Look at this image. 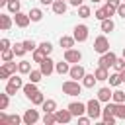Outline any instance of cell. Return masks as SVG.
Here are the masks:
<instances>
[{"label":"cell","instance_id":"obj_35","mask_svg":"<svg viewBox=\"0 0 125 125\" xmlns=\"http://www.w3.org/2000/svg\"><path fill=\"white\" fill-rule=\"evenodd\" d=\"M31 102H33L35 105H43V102H45V96H43L41 92H37L35 96H31Z\"/></svg>","mask_w":125,"mask_h":125},{"label":"cell","instance_id":"obj_15","mask_svg":"<svg viewBox=\"0 0 125 125\" xmlns=\"http://www.w3.org/2000/svg\"><path fill=\"white\" fill-rule=\"evenodd\" d=\"M111 109H113V115L117 119H125V102H113Z\"/></svg>","mask_w":125,"mask_h":125},{"label":"cell","instance_id":"obj_33","mask_svg":"<svg viewBox=\"0 0 125 125\" xmlns=\"http://www.w3.org/2000/svg\"><path fill=\"white\" fill-rule=\"evenodd\" d=\"M41 76H43L41 68H39V70H29V80H31V82H39Z\"/></svg>","mask_w":125,"mask_h":125},{"label":"cell","instance_id":"obj_14","mask_svg":"<svg viewBox=\"0 0 125 125\" xmlns=\"http://www.w3.org/2000/svg\"><path fill=\"white\" fill-rule=\"evenodd\" d=\"M39 64H41V66H39V68H41V72H43L45 76H49V74L55 70V64H57V62H55L53 59H49V57H47V59H45L43 62H39Z\"/></svg>","mask_w":125,"mask_h":125},{"label":"cell","instance_id":"obj_11","mask_svg":"<svg viewBox=\"0 0 125 125\" xmlns=\"http://www.w3.org/2000/svg\"><path fill=\"white\" fill-rule=\"evenodd\" d=\"M68 74H70V78H74V80H80V78H84V74H86V70H84V66H82V64H78V62H74V66H70V70H68Z\"/></svg>","mask_w":125,"mask_h":125},{"label":"cell","instance_id":"obj_41","mask_svg":"<svg viewBox=\"0 0 125 125\" xmlns=\"http://www.w3.org/2000/svg\"><path fill=\"white\" fill-rule=\"evenodd\" d=\"M96 18H98V20H105V18H109V16H107L105 8H98V10H96Z\"/></svg>","mask_w":125,"mask_h":125},{"label":"cell","instance_id":"obj_46","mask_svg":"<svg viewBox=\"0 0 125 125\" xmlns=\"http://www.w3.org/2000/svg\"><path fill=\"white\" fill-rule=\"evenodd\" d=\"M0 47H2V49H8V47H10V41H8V39H0Z\"/></svg>","mask_w":125,"mask_h":125},{"label":"cell","instance_id":"obj_31","mask_svg":"<svg viewBox=\"0 0 125 125\" xmlns=\"http://www.w3.org/2000/svg\"><path fill=\"white\" fill-rule=\"evenodd\" d=\"M12 49H14V53H16V57H21V55H23V53H25V51H27V49H25V45H23V43H16V45H14V47H12Z\"/></svg>","mask_w":125,"mask_h":125},{"label":"cell","instance_id":"obj_12","mask_svg":"<svg viewBox=\"0 0 125 125\" xmlns=\"http://www.w3.org/2000/svg\"><path fill=\"white\" fill-rule=\"evenodd\" d=\"M68 109H70V113H72L74 117H80V115L86 111V104H82V102H72V104H68Z\"/></svg>","mask_w":125,"mask_h":125},{"label":"cell","instance_id":"obj_47","mask_svg":"<svg viewBox=\"0 0 125 125\" xmlns=\"http://www.w3.org/2000/svg\"><path fill=\"white\" fill-rule=\"evenodd\" d=\"M107 4H111V6H115V8H117V6L121 4V0H107Z\"/></svg>","mask_w":125,"mask_h":125},{"label":"cell","instance_id":"obj_52","mask_svg":"<svg viewBox=\"0 0 125 125\" xmlns=\"http://www.w3.org/2000/svg\"><path fill=\"white\" fill-rule=\"evenodd\" d=\"M92 2H100V0H92Z\"/></svg>","mask_w":125,"mask_h":125},{"label":"cell","instance_id":"obj_16","mask_svg":"<svg viewBox=\"0 0 125 125\" xmlns=\"http://www.w3.org/2000/svg\"><path fill=\"white\" fill-rule=\"evenodd\" d=\"M37 119H39L37 109H27V111L23 113V123H25V125H33V123H37Z\"/></svg>","mask_w":125,"mask_h":125},{"label":"cell","instance_id":"obj_17","mask_svg":"<svg viewBox=\"0 0 125 125\" xmlns=\"http://www.w3.org/2000/svg\"><path fill=\"white\" fill-rule=\"evenodd\" d=\"M21 90H23V94H25L29 100H31V96H35V94L39 92V90H37V82H31V80H29L27 84H23V88H21Z\"/></svg>","mask_w":125,"mask_h":125},{"label":"cell","instance_id":"obj_13","mask_svg":"<svg viewBox=\"0 0 125 125\" xmlns=\"http://www.w3.org/2000/svg\"><path fill=\"white\" fill-rule=\"evenodd\" d=\"M55 115H57V123H68L74 115L70 113V109L66 107V109H57L55 111Z\"/></svg>","mask_w":125,"mask_h":125},{"label":"cell","instance_id":"obj_3","mask_svg":"<svg viewBox=\"0 0 125 125\" xmlns=\"http://www.w3.org/2000/svg\"><path fill=\"white\" fill-rule=\"evenodd\" d=\"M94 51L100 53V55H104V53L109 51V41H107L105 35H98V37L94 39Z\"/></svg>","mask_w":125,"mask_h":125},{"label":"cell","instance_id":"obj_38","mask_svg":"<svg viewBox=\"0 0 125 125\" xmlns=\"http://www.w3.org/2000/svg\"><path fill=\"white\" fill-rule=\"evenodd\" d=\"M78 16L80 18H88L90 16V6H78Z\"/></svg>","mask_w":125,"mask_h":125},{"label":"cell","instance_id":"obj_7","mask_svg":"<svg viewBox=\"0 0 125 125\" xmlns=\"http://www.w3.org/2000/svg\"><path fill=\"white\" fill-rule=\"evenodd\" d=\"M102 119H104L105 125H113L115 119H117V117L113 115V109H111V104H109V102H107V105L102 109Z\"/></svg>","mask_w":125,"mask_h":125},{"label":"cell","instance_id":"obj_6","mask_svg":"<svg viewBox=\"0 0 125 125\" xmlns=\"http://www.w3.org/2000/svg\"><path fill=\"white\" fill-rule=\"evenodd\" d=\"M115 61H117V57H115V53H111V51H107V53H104L100 59H98V62H100V66H105V68H109V66H113L115 64Z\"/></svg>","mask_w":125,"mask_h":125},{"label":"cell","instance_id":"obj_49","mask_svg":"<svg viewBox=\"0 0 125 125\" xmlns=\"http://www.w3.org/2000/svg\"><path fill=\"white\" fill-rule=\"evenodd\" d=\"M39 2H41V4H45V6H47V4H53V2H55V0H39Z\"/></svg>","mask_w":125,"mask_h":125},{"label":"cell","instance_id":"obj_48","mask_svg":"<svg viewBox=\"0 0 125 125\" xmlns=\"http://www.w3.org/2000/svg\"><path fill=\"white\" fill-rule=\"evenodd\" d=\"M72 6H82V0H68Z\"/></svg>","mask_w":125,"mask_h":125},{"label":"cell","instance_id":"obj_19","mask_svg":"<svg viewBox=\"0 0 125 125\" xmlns=\"http://www.w3.org/2000/svg\"><path fill=\"white\" fill-rule=\"evenodd\" d=\"M47 57H49V53H47L43 47H37V49L33 51V61H35V62H43Z\"/></svg>","mask_w":125,"mask_h":125},{"label":"cell","instance_id":"obj_30","mask_svg":"<svg viewBox=\"0 0 125 125\" xmlns=\"http://www.w3.org/2000/svg\"><path fill=\"white\" fill-rule=\"evenodd\" d=\"M43 109L45 111H57V102L55 100H45L43 102Z\"/></svg>","mask_w":125,"mask_h":125},{"label":"cell","instance_id":"obj_29","mask_svg":"<svg viewBox=\"0 0 125 125\" xmlns=\"http://www.w3.org/2000/svg\"><path fill=\"white\" fill-rule=\"evenodd\" d=\"M107 80H109V86H119V84L123 82V78H121V72H115V74H111Z\"/></svg>","mask_w":125,"mask_h":125},{"label":"cell","instance_id":"obj_20","mask_svg":"<svg viewBox=\"0 0 125 125\" xmlns=\"http://www.w3.org/2000/svg\"><path fill=\"white\" fill-rule=\"evenodd\" d=\"M53 12L59 14V16H62V14L66 12V4H64V0H55V2H53Z\"/></svg>","mask_w":125,"mask_h":125},{"label":"cell","instance_id":"obj_44","mask_svg":"<svg viewBox=\"0 0 125 125\" xmlns=\"http://www.w3.org/2000/svg\"><path fill=\"white\" fill-rule=\"evenodd\" d=\"M117 14H119L121 18H125V2H121V4L117 6Z\"/></svg>","mask_w":125,"mask_h":125},{"label":"cell","instance_id":"obj_28","mask_svg":"<svg viewBox=\"0 0 125 125\" xmlns=\"http://www.w3.org/2000/svg\"><path fill=\"white\" fill-rule=\"evenodd\" d=\"M55 70H57L59 74H64V72H68V70H70V66H68V61H64V62L61 61V62H57V64H55Z\"/></svg>","mask_w":125,"mask_h":125},{"label":"cell","instance_id":"obj_45","mask_svg":"<svg viewBox=\"0 0 125 125\" xmlns=\"http://www.w3.org/2000/svg\"><path fill=\"white\" fill-rule=\"evenodd\" d=\"M90 119H92V117H84V115H80V117H78V123H82V125H88V123H90Z\"/></svg>","mask_w":125,"mask_h":125},{"label":"cell","instance_id":"obj_36","mask_svg":"<svg viewBox=\"0 0 125 125\" xmlns=\"http://www.w3.org/2000/svg\"><path fill=\"white\" fill-rule=\"evenodd\" d=\"M8 10L14 12V14L20 12V0H10V2H8Z\"/></svg>","mask_w":125,"mask_h":125},{"label":"cell","instance_id":"obj_32","mask_svg":"<svg viewBox=\"0 0 125 125\" xmlns=\"http://www.w3.org/2000/svg\"><path fill=\"white\" fill-rule=\"evenodd\" d=\"M14 55H16L14 49H10V47H8V49H2V61H12Z\"/></svg>","mask_w":125,"mask_h":125},{"label":"cell","instance_id":"obj_23","mask_svg":"<svg viewBox=\"0 0 125 125\" xmlns=\"http://www.w3.org/2000/svg\"><path fill=\"white\" fill-rule=\"evenodd\" d=\"M74 41H76V39H74V35H72V37H70V35H62V37H61V47L70 49V47L74 45Z\"/></svg>","mask_w":125,"mask_h":125},{"label":"cell","instance_id":"obj_4","mask_svg":"<svg viewBox=\"0 0 125 125\" xmlns=\"http://www.w3.org/2000/svg\"><path fill=\"white\" fill-rule=\"evenodd\" d=\"M20 88H23L21 78H20V76H16V74H14V76H10V78H8V84H6V92L12 96V94H16Z\"/></svg>","mask_w":125,"mask_h":125},{"label":"cell","instance_id":"obj_22","mask_svg":"<svg viewBox=\"0 0 125 125\" xmlns=\"http://www.w3.org/2000/svg\"><path fill=\"white\" fill-rule=\"evenodd\" d=\"M113 27H115V23H113V20H111V18H105V20H102V31L109 33V31H113Z\"/></svg>","mask_w":125,"mask_h":125},{"label":"cell","instance_id":"obj_21","mask_svg":"<svg viewBox=\"0 0 125 125\" xmlns=\"http://www.w3.org/2000/svg\"><path fill=\"white\" fill-rule=\"evenodd\" d=\"M12 27V18L8 14H0V29H10Z\"/></svg>","mask_w":125,"mask_h":125},{"label":"cell","instance_id":"obj_18","mask_svg":"<svg viewBox=\"0 0 125 125\" xmlns=\"http://www.w3.org/2000/svg\"><path fill=\"white\" fill-rule=\"evenodd\" d=\"M111 96H113V92H111L107 86H102V88L98 90V100H100V102H109Z\"/></svg>","mask_w":125,"mask_h":125},{"label":"cell","instance_id":"obj_34","mask_svg":"<svg viewBox=\"0 0 125 125\" xmlns=\"http://www.w3.org/2000/svg\"><path fill=\"white\" fill-rule=\"evenodd\" d=\"M111 100H113V102H125V92H123V90H113Z\"/></svg>","mask_w":125,"mask_h":125},{"label":"cell","instance_id":"obj_40","mask_svg":"<svg viewBox=\"0 0 125 125\" xmlns=\"http://www.w3.org/2000/svg\"><path fill=\"white\" fill-rule=\"evenodd\" d=\"M113 68H115L117 72H121V70L125 68V59H123V57H121V59H117V61H115V64H113Z\"/></svg>","mask_w":125,"mask_h":125},{"label":"cell","instance_id":"obj_50","mask_svg":"<svg viewBox=\"0 0 125 125\" xmlns=\"http://www.w3.org/2000/svg\"><path fill=\"white\" fill-rule=\"evenodd\" d=\"M121 78H123V82H125V68L121 70Z\"/></svg>","mask_w":125,"mask_h":125},{"label":"cell","instance_id":"obj_8","mask_svg":"<svg viewBox=\"0 0 125 125\" xmlns=\"http://www.w3.org/2000/svg\"><path fill=\"white\" fill-rule=\"evenodd\" d=\"M64 61H68V62H80L82 61V53L78 51V49H64Z\"/></svg>","mask_w":125,"mask_h":125},{"label":"cell","instance_id":"obj_27","mask_svg":"<svg viewBox=\"0 0 125 125\" xmlns=\"http://www.w3.org/2000/svg\"><path fill=\"white\" fill-rule=\"evenodd\" d=\"M29 18H31V21H41L43 12H41L39 8H31V10H29Z\"/></svg>","mask_w":125,"mask_h":125},{"label":"cell","instance_id":"obj_51","mask_svg":"<svg viewBox=\"0 0 125 125\" xmlns=\"http://www.w3.org/2000/svg\"><path fill=\"white\" fill-rule=\"evenodd\" d=\"M123 59H125V49H123Z\"/></svg>","mask_w":125,"mask_h":125},{"label":"cell","instance_id":"obj_24","mask_svg":"<svg viewBox=\"0 0 125 125\" xmlns=\"http://www.w3.org/2000/svg\"><path fill=\"white\" fill-rule=\"evenodd\" d=\"M94 74H96V78H98V80H107V78H109L107 68H105V66H100V64H98V68H96V72H94Z\"/></svg>","mask_w":125,"mask_h":125},{"label":"cell","instance_id":"obj_39","mask_svg":"<svg viewBox=\"0 0 125 125\" xmlns=\"http://www.w3.org/2000/svg\"><path fill=\"white\" fill-rule=\"evenodd\" d=\"M23 45H25V49H27V51H35V49L39 47L33 39H25V41H23Z\"/></svg>","mask_w":125,"mask_h":125},{"label":"cell","instance_id":"obj_9","mask_svg":"<svg viewBox=\"0 0 125 125\" xmlns=\"http://www.w3.org/2000/svg\"><path fill=\"white\" fill-rule=\"evenodd\" d=\"M14 21H16V25H20V27H27V25H29V21H31V18H29V14L16 12V16H14Z\"/></svg>","mask_w":125,"mask_h":125},{"label":"cell","instance_id":"obj_5","mask_svg":"<svg viewBox=\"0 0 125 125\" xmlns=\"http://www.w3.org/2000/svg\"><path fill=\"white\" fill-rule=\"evenodd\" d=\"M18 70V62H12V61H4L2 62V66H0V78H10V74L12 72H16Z\"/></svg>","mask_w":125,"mask_h":125},{"label":"cell","instance_id":"obj_37","mask_svg":"<svg viewBox=\"0 0 125 125\" xmlns=\"http://www.w3.org/2000/svg\"><path fill=\"white\" fill-rule=\"evenodd\" d=\"M8 96H10L8 92L0 94V109H6V107H8V102H10V100H8Z\"/></svg>","mask_w":125,"mask_h":125},{"label":"cell","instance_id":"obj_26","mask_svg":"<svg viewBox=\"0 0 125 125\" xmlns=\"http://www.w3.org/2000/svg\"><path fill=\"white\" fill-rule=\"evenodd\" d=\"M96 74H84V78H82V84L86 86V88H92L94 84H96Z\"/></svg>","mask_w":125,"mask_h":125},{"label":"cell","instance_id":"obj_10","mask_svg":"<svg viewBox=\"0 0 125 125\" xmlns=\"http://www.w3.org/2000/svg\"><path fill=\"white\" fill-rule=\"evenodd\" d=\"M74 39H76V41H80V43L88 39V27H86L84 23H80V25H76V27H74Z\"/></svg>","mask_w":125,"mask_h":125},{"label":"cell","instance_id":"obj_2","mask_svg":"<svg viewBox=\"0 0 125 125\" xmlns=\"http://www.w3.org/2000/svg\"><path fill=\"white\" fill-rule=\"evenodd\" d=\"M86 113H88L92 119H98V117L102 115V107H100V100H98V98L88 100V104H86Z\"/></svg>","mask_w":125,"mask_h":125},{"label":"cell","instance_id":"obj_43","mask_svg":"<svg viewBox=\"0 0 125 125\" xmlns=\"http://www.w3.org/2000/svg\"><path fill=\"white\" fill-rule=\"evenodd\" d=\"M39 47H43V49H45V51H47V53H51V51H53V45H51V43H49V41H43V43H41V45H39Z\"/></svg>","mask_w":125,"mask_h":125},{"label":"cell","instance_id":"obj_25","mask_svg":"<svg viewBox=\"0 0 125 125\" xmlns=\"http://www.w3.org/2000/svg\"><path fill=\"white\" fill-rule=\"evenodd\" d=\"M29 70H31L29 61H20V62H18V72H21V74H29Z\"/></svg>","mask_w":125,"mask_h":125},{"label":"cell","instance_id":"obj_1","mask_svg":"<svg viewBox=\"0 0 125 125\" xmlns=\"http://www.w3.org/2000/svg\"><path fill=\"white\" fill-rule=\"evenodd\" d=\"M62 92L66 94V96H78L80 92H82V86H80V82L78 80H66V82H62Z\"/></svg>","mask_w":125,"mask_h":125},{"label":"cell","instance_id":"obj_42","mask_svg":"<svg viewBox=\"0 0 125 125\" xmlns=\"http://www.w3.org/2000/svg\"><path fill=\"white\" fill-rule=\"evenodd\" d=\"M0 125H10V115L0 113Z\"/></svg>","mask_w":125,"mask_h":125}]
</instances>
